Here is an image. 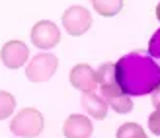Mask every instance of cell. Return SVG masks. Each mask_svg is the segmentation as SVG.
<instances>
[{
    "mask_svg": "<svg viewBox=\"0 0 160 138\" xmlns=\"http://www.w3.org/2000/svg\"><path fill=\"white\" fill-rule=\"evenodd\" d=\"M115 80L127 95H148L160 86V66L142 51L129 53L115 62Z\"/></svg>",
    "mask_w": 160,
    "mask_h": 138,
    "instance_id": "1",
    "label": "cell"
},
{
    "mask_svg": "<svg viewBox=\"0 0 160 138\" xmlns=\"http://www.w3.org/2000/svg\"><path fill=\"white\" fill-rule=\"evenodd\" d=\"M43 115L33 107H26L22 109L16 117H12L10 123V131L12 134L20 136V138H35L43 132Z\"/></svg>",
    "mask_w": 160,
    "mask_h": 138,
    "instance_id": "2",
    "label": "cell"
},
{
    "mask_svg": "<svg viewBox=\"0 0 160 138\" xmlns=\"http://www.w3.org/2000/svg\"><path fill=\"white\" fill-rule=\"evenodd\" d=\"M57 70H59V56L51 53H41L29 60L26 68V76L33 84H43L47 80H51Z\"/></svg>",
    "mask_w": 160,
    "mask_h": 138,
    "instance_id": "3",
    "label": "cell"
},
{
    "mask_svg": "<svg viewBox=\"0 0 160 138\" xmlns=\"http://www.w3.org/2000/svg\"><path fill=\"white\" fill-rule=\"evenodd\" d=\"M31 43L41 51H49V49L57 47L61 43V31L59 26L53 23L51 20H41L37 21L33 29H31Z\"/></svg>",
    "mask_w": 160,
    "mask_h": 138,
    "instance_id": "4",
    "label": "cell"
},
{
    "mask_svg": "<svg viewBox=\"0 0 160 138\" xmlns=\"http://www.w3.org/2000/svg\"><path fill=\"white\" fill-rule=\"evenodd\" d=\"M62 26L68 31V35L80 37L92 27V16L82 6H70L62 14Z\"/></svg>",
    "mask_w": 160,
    "mask_h": 138,
    "instance_id": "5",
    "label": "cell"
},
{
    "mask_svg": "<svg viewBox=\"0 0 160 138\" xmlns=\"http://www.w3.org/2000/svg\"><path fill=\"white\" fill-rule=\"evenodd\" d=\"M100 90H102L103 101H106L108 107H111L115 113H129L133 109L131 95H127L121 88H119L117 80L115 82H109V84H100Z\"/></svg>",
    "mask_w": 160,
    "mask_h": 138,
    "instance_id": "6",
    "label": "cell"
},
{
    "mask_svg": "<svg viewBox=\"0 0 160 138\" xmlns=\"http://www.w3.org/2000/svg\"><path fill=\"white\" fill-rule=\"evenodd\" d=\"M0 59H2L6 68H12V70L22 68L23 64L28 62V59H29V49H28V45L23 41H16L14 39V41H8L2 47Z\"/></svg>",
    "mask_w": 160,
    "mask_h": 138,
    "instance_id": "7",
    "label": "cell"
},
{
    "mask_svg": "<svg viewBox=\"0 0 160 138\" xmlns=\"http://www.w3.org/2000/svg\"><path fill=\"white\" fill-rule=\"evenodd\" d=\"M70 84L80 92H94L98 88V80H96V70L90 68V64H76L70 70Z\"/></svg>",
    "mask_w": 160,
    "mask_h": 138,
    "instance_id": "8",
    "label": "cell"
},
{
    "mask_svg": "<svg viewBox=\"0 0 160 138\" xmlns=\"http://www.w3.org/2000/svg\"><path fill=\"white\" fill-rule=\"evenodd\" d=\"M92 132H94V125L90 117L84 115H70L62 125L65 138H90Z\"/></svg>",
    "mask_w": 160,
    "mask_h": 138,
    "instance_id": "9",
    "label": "cell"
},
{
    "mask_svg": "<svg viewBox=\"0 0 160 138\" xmlns=\"http://www.w3.org/2000/svg\"><path fill=\"white\" fill-rule=\"evenodd\" d=\"M80 103H82L84 111H86L92 119L103 121V119L108 117V103L103 101V97H100L98 93H94V92H82Z\"/></svg>",
    "mask_w": 160,
    "mask_h": 138,
    "instance_id": "10",
    "label": "cell"
},
{
    "mask_svg": "<svg viewBox=\"0 0 160 138\" xmlns=\"http://www.w3.org/2000/svg\"><path fill=\"white\" fill-rule=\"evenodd\" d=\"M92 6L100 16L111 18L123 10V0H92Z\"/></svg>",
    "mask_w": 160,
    "mask_h": 138,
    "instance_id": "11",
    "label": "cell"
},
{
    "mask_svg": "<svg viewBox=\"0 0 160 138\" xmlns=\"http://www.w3.org/2000/svg\"><path fill=\"white\" fill-rule=\"evenodd\" d=\"M117 138H148V136L137 123H125L117 128Z\"/></svg>",
    "mask_w": 160,
    "mask_h": 138,
    "instance_id": "12",
    "label": "cell"
},
{
    "mask_svg": "<svg viewBox=\"0 0 160 138\" xmlns=\"http://www.w3.org/2000/svg\"><path fill=\"white\" fill-rule=\"evenodd\" d=\"M16 109V97L8 92H0V121L12 117Z\"/></svg>",
    "mask_w": 160,
    "mask_h": 138,
    "instance_id": "13",
    "label": "cell"
},
{
    "mask_svg": "<svg viewBox=\"0 0 160 138\" xmlns=\"http://www.w3.org/2000/svg\"><path fill=\"white\" fill-rule=\"evenodd\" d=\"M96 80H98V86H100V84L115 82V64H111V62H103L102 66L96 70Z\"/></svg>",
    "mask_w": 160,
    "mask_h": 138,
    "instance_id": "14",
    "label": "cell"
},
{
    "mask_svg": "<svg viewBox=\"0 0 160 138\" xmlns=\"http://www.w3.org/2000/svg\"><path fill=\"white\" fill-rule=\"evenodd\" d=\"M148 55L152 56V59H160V29L154 31V35L148 43Z\"/></svg>",
    "mask_w": 160,
    "mask_h": 138,
    "instance_id": "15",
    "label": "cell"
},
{
    "mask_svg": "<svg viewBox=\"0 0 160 138\" xmlns=\"http://www.w3.org/2000/svg\"><path fill=\"white\" fill-rule=\"evenodd\" d=\"M148 128L152 134L160 136V107H156V111L148 117Z\"/></svg>",
    "mask_w": 160,
    "mask_h": 138,
    "instance_id": "16",
    "label": "cell"
},
{
    "mask_svg": "<svg viewBox=\"0 0 160 138\" xmlns=\"http://www.w3.org/2000/svg\"><path fill=\"white\" fill-rule=\"evenodd\" d=\"M150 95H152V105H154V107H160V86L156 88L154 92H150Z\"/></svg>",
    "mask_w": 160,
    "mask_h": 138,
    "instance_id": "17",
    "label": "cell"
},
{
    "mask_svg": "<svg viewBox=\"0 0 160 138\" xmlns=\"http://www.w3.org/2000/svg\"><path fill=\"white\" fill-rule=\"evenodd\" d=\"M156 18H158V21H160V2H158V6H156Z\"/></svg>",
    "mask_w": 160,
    "mask_h": 138,
    "instance_id": "18",
    "label": "cell"
}]
</instances>
